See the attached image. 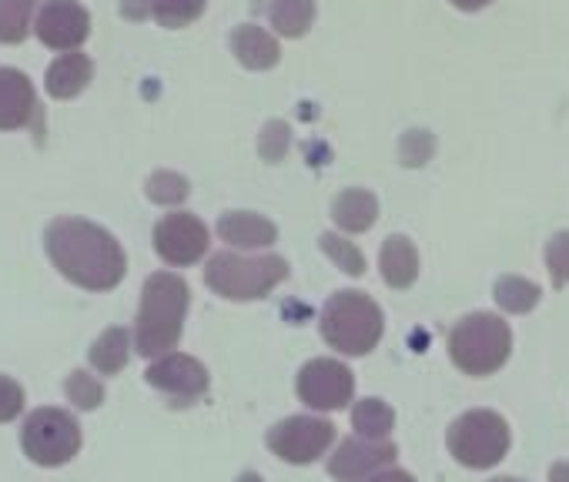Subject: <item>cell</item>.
Returning a JSON list of instances; mask_svg holds the SVG:
<instances>
[{
	"mask_svg": "<svg viewBox=\"0 0 569 482\" xmlns=\"http://www.w3.org/2000/svg\"><path fill=\"white\" fill-rule=\"evenodd\" d=\"M289 141H292V134H289V124L284 121H268L264 124V131H261V158L264 161H281L284 158V151H289Z\"/></svg>",
	"mask_w": 569,
	"mask_h": 482,
	"instance_id": "f546056e",
	"label": "cell"
},
{
	"mask_svg": "<svg viewBox=\"0 0 569 482\" xmlns=\"http://www.w3.org/2000/svg\"><path fill=\"white\" fill-rule=\"evenodd\" d=\"M352 429L362 439H389L396 429V412L382 399H362L352 405Z\"/></svg>",
	"mask_w": 569,
	"mask_h": 482,
	"instance_id": "603a6c76",
	"label": "cell"
},
{
	"mask_svg": "<svg viewBox=\"0 0 569 482\" xmlns=\"http://www.w3.org/2000/svg\"><path fill=\"white\" fill-rule=\"evenodd\" d=\"M64 392H68V399H71L78 409H84V412H91V409H98V405L104 402V385H101L94 375H88V372H71Z\"/></svg>",
	"mask_w": 569,
	"mask_h": 482,
	"instance_id": "f1b7e54d",
	"label": "cell"
},
{
	"mask_svg": "<svg viewBox=\"0 0 569 482\" xmlns=\"http://www.w3.org/2000/svg\"><path fill=\"white\" fill-rule=\"evenodd\" d=\"M376 218H379V198L366 188H346L332 201V221L349 234L369 231L376 224Z\"/></svg>",
	"mask_w": 569,
	"mask_h": 482,
	"instance_id": "ffe728a7",
	"label": "cell"
},
{
	"mask_svg": "<svg viewBox=\"0 0 569 482\" xmlns=\"http://www.w3.org/2000/svg\"><path fill=\"white\" fill-rule=\"evenodd\" d=\"M24 455L38 465H64L81 452V425L68 409H38L21 429Z\"/></svg>",
	"mask_w": 569,
	"mask_h": 482,
	"instance_id": "52a82bcc",
	"label": "cell"
},
{
	"mask_svg": "<svg viewBox=\"0 0 569 482\" xmlns=\"http://www.w3.org/2000/svg\"><path fill=\"white\" fill-rule=\"evenodd\" d=\"M432 148H436V141H432V134L429 131H412V134H406V141H402V161L406 164H426V158L432 154Z\"/></svg>",
	"mask_w": 569,
	"mask_h": 482,
	"instance_id": "1f68e13d",
	"label": "cell"
},
{
	"mask_svg": "<svg viewBox=\"0 0 569 482\" xmlns=\"http://www.w3.org/2000/svg\"><path fill=\"white\" fill-rule=\"evenodd\" d=\"M319 245H322V252L346 272V275H352V279H359V275H366V255L352 245L349 238H342V234H332V231H326L322 238H319Z\"/></svg>",
	"mask_w": 569,
	"mask_h": 482,
	"instance_id": "484cf974",
	"label": "cell"
},
{
	"mask_svg": "<svg viewBox=\"0 0 569 482\" xmlns=\"http://www.w3.org/2000/svg\"><path fill=\"white\" fill-rule=\"evenodd\" d=\"M264 442H268L271 455H278L281 462L309 465L329 452V445L336 442V425L329 419H316V415H292V419H281L278 425H271Z\"/></svg>",
	"mask_w": 569,
	"mask_h": 482,
	"instance_id": "ba28073f",
	"label": "cell"
},
{
	"mask_svg": "<svg viewBox=\"0 0 569 482\" xmlns=\"http://www.w3.org/2000/svg\"><path fill=\"white\" fill-rule=\"evenodd\" d=\"M539 299H542V289L536 282L519 279V275H506L496 282V302H499V309H506L512 315L532 312L539 305Z\"/></svg>",
	"mask_w": 569,
	"mask_h": 482,
	"instance_id": "cb8c5ba5",
	"label": "cell"
},
{
	"mask_svg": "<svg viewBox=\"0 0 569 482\" xmlns=\"http://www.w3.org/2000/svg\"><path fill=\"white\" fill-rule=\"evenodd\" d=\"M38 0H0V44H21L31 31Z\"/></svg>",
	"mask_w": 569,
	"mask_h": 482,
	"instance_id": "d4e9b609",
	"label": "cell"
},
{
	"mask_svg": "<svg viewBox=\"0 0 569 482\" xmlns=\"http://www.w3.org/2000/svg\"><path fill=\"white\" fill-rule=\"evenodd\" d=\"M218 238L228 241L231 249L254 252V249L271 245V241L278 238V228H274V221H268L254 211H228L218 218Z\"/></svg>",
	"mask_w": 569,
	"mask_h": 482,
	"instance_id": "2e32d148",
	"label": "cell"
},
{
	"mask_svg": "<svg viewBox=\"0 0 569 482\" xmlns=\"http://www.w3.org/2000/svg\"><path fill=\"white\" fill-rule=\"evenodd\" d=\"M549 482H569V462H556L549 469Z\"/></svg>",
	"mask_w": 569,
	"mask_h": 482,
	"instance_id": "e575fe53",
	"label": "cell"
},
{
	"mask_svg": "<svg viewBox=\"0 0 569 482\" xmlns=\"http://www.w3.org/2000/svg\"><path fill=\"white\" fill-rule=\"evenodd\" d=\"M289 279V262L278 255H238L218 252L204 265V285L228 302H254L264 299Z\"/></svg>",
	"mask_w": 569,
	"mask_h": 482,
	"instance_id": "277c9868",
	"label": "cell"
},
{
	"mask_svg": "<svg viewBox=\"0 0 569 482\" xmlns=\"http://www.w3.org/2000/svg\"><path fill=\"white\" fill-rule=\"evenodd\" d=\"M94 78V64L88 54L81 51H71V54H61L51 68H48V78H44V88L51 98L58 101H68V98H78Z\"/></svg>",
	"mask_w": 569,
	"mask_h": 482,
	"instance_id": "ac0fdd59",
	"label": "cell"
},
{
	"mask_svg": "<svg viewBox=\"0 0 569 482\" xmlns=\"http://www.w3.org/2000/svg\"><path fill=\"white\" fill-rule=\"evenodd\" d=\"M386 332L382 309L366 295L342 289L322 309V339L342 355H369Z\"/></svg>",
	"mask_w": 569,
	"mask_h": 482,
	"instance_id": "5b68a950",
	"label": "cell"
},
{
	"mask_svg": "<svg viewBox=\"0 0 569 482\" xmlns=\"http://www.w3.org/2000/svg\"><path fill=\"white\" fill-rule=\"evenodd\" d=\"M188 191H191V184L178 171H154L144 184V194L154 204H181L188 198Z\"/></svg>",
	"mask_w": 569,
	"mask_h": 482,
	"instance_id": "4316f807",
	"label": "cell"
},
{
	"mask_svg": "<svg viewBox=\"0 0 569 482\" xmlns=\"http://www.w3.org/2000/svg\"><path fill=\"white\" fill-rule=\"evenodd\" d=\"M489 482H522V479H516V475H499V479H489Z\"/></svg>",
	"mask_w": 569,
	"mask_h": 482,
	"instance_id": "8d00e7d4",
	"label": "cell"
},
{
	"mask_svg": "<svg viewBox=\"0 0 569 482\" xmlns=\"http://www.w3.org/2000/svg\"><path fill=\"white\" fill-rule=\"evenodd\" d=\"M238 482H261V475H258V472H241Z\"/></svg>",
	"mask_w": 569,
	"mask_h": 482,
	"instance_id": "d590c367",
	"label": "cell"
},
{
	"mask_svg": "<svg viewBox=\"0 0 569 482\" xmlns=\"http://www.w3.org/2000/svg\"><path fill=\"white\" fill-rule=\"evenodd\" d=\"M191 305L188 282L174 272H158L144 282L141 305H138V322H134V349L144 359H161L174 352L181 332H184V315Z\"/></svg>",
	"mask_w": 569,
	"mask_h": 482,
	"instance_id": "7a4b0ae2",
	"label": "cell"
},
{
	"mask_svg": "<svg viewBox=\"0 0 569 482\" xmlns=\"http://www.w3.org/2000/svg\"><path fill=\"white\" fill-rule=\"evenodd\" d=\"M546 272L552 279V289L569 285V231H556L546 241Z\"/></svg>",
	"mask_w": 569,
	"mask_h": 482,
	"instance_id": "83f0119b",
	"label": "cell"
},
{
	"mask_svg": "<svg viewBox=\"0 0 569 482\" xmlns=\"http://www.w3.org/2000/svg\"><path fill=\"white\" fill-rule=\"evenodd\" d=\"M449 4H452L456 11H466V14H472V11H482V8H489L492 0H449Z\"/></svg>",
	"mask_w": 569,
	"mask_h": 482,
	"instance_id": "836d02e7",
	"label": "cell"
},
{
	"mask_svg": "<svg viewBox=\"0 0 569 482\" xmlns=\"http://www.w3.org/2000/svg\"><path fill=\"white\" fill-rule=\"evenodd\" d=\"M21 412H24V389L11 375H0V422H14Z\"/></svg>",
	"mask_w": 569,
	"mask_h": 482,
	"instance_id": "4dcf8cb0",
	"label": "cell"
},
{
	"mask_svg": "<svg viewBox=\"0 0 569 482\" xmlns=\"http://www.w3.org/2000/svg\"><path fill=\"white\" fill-rule=\"evenodd\" d=\"M366 482H416V479L406 469H382V472L369 475Z\"/></svg>",
	"mask_w": 569,
	"mask_h": 482,
	"instance_id": "d6a6232c",
	"label": "cell"
},
{
	"mask_svg": "<svg viewBox=\"0 0 569 482\" xmlns=\"http://www.w3.org/2000/svg\"><path fill=\"white\" fill-rule=\"evenodd\" d=\"M268 21L281 38H302L316 21V0H271Z\"/></svg>",
	"mask_w": 569,
	"mask_h": 482,
	"instance_id": "44dd1931",
	"label": "cell"
},
{
	"mask_svg": "<svg viewBox=\"0 0 569 482\" xmlns=\"http://www.w3.org/2000/svg\"><path fill=\"white\" fill-rule=\"evenodd\" d=\"M144 379H148V385H154L161 395H168L171 405H191V402H198V399L208 392V385H211L208 369H204L198 359L184 355V352H168V355L154 359V362L148 365Z\"/></svg>",
	"mask_w": 569,
	"mask_h": 482,
	"instance_id": "8fae6325",
	"label": "cell"
},
{
	"mask_svg": "<svg viewBox=\"0 0 569 482\" xmlns=\"http://www.w3.org/2000/svg\"><path fill=\"white\" fill-rule=\"evenodd\" d=\"M231 54L248 71H268L281 58L278 41L264 28H254V24H241V28L231 31Z\"/></svg>",
	"mask_w": 569,
	"mask_h": 482,
	"instance_id": "e0dca14e",
	"label": "cell"
},
{
	"mask_svg": "<svg viewBox=\"0 0 569 482\" xmlns=\"http://www.w3.org/2000/svg\"><path fill=\"white\" fill-rule=\"evenodd\" d=\"M509 352H512V332L492 312H472L459 319L449 332V359L459 372L472 379H486L499 372Z\"/></svg>",
	"mask_w": 569,
	"mask_h": 482,
	"instance_id": "3957f363",
	"label": "cell"
},
{
	"mask_svg": "<svg viewBox=\"0 0 569 482\" xmlns=\"http://www.w3.org/2000/svg\"><path fill=\"white\" fill-rule=\"evenodd\" d=\"M396 455H399V449H396L392 439H362V435H356V439H346L336 449V455L329 459V472L339 482H366L369 475L389 469L396 462Z\"/></svg>",
	"mask_w": 569,
	"mask_h": 482,
	"instance_id": "7c38bea8",
	"label": "cell"
},
{
	"mask_svg": "<svg viewBox=\"0 0 569 482\" xmlns=\"http://www.w3.org/2000/svg\"><path fill=\"white\" fill-rule=\"evenodd\" d=\"M299 399L316 412H339L356 395V375L339 359H312L299 372Z\"/></svg>",
	"mask_w": 569,
	"mask_h": 482,
	"instance_id": "9c48e42d",
	"label": "cell"
},
{
	"mask_svg": "<svg viewBox=\"0 0 569 482\" xmlns=\"http://www.w3.org/2000/svg\"><path fill=\"white\" fill-rule=\"evenodd\" d=\"M208 0H121V11L128 21H148L154 18L161 28L178 31L188 28L191 21H198L204 14Z\"/></svg>",
	"mask_w": 569,
	"mask_h": 482,
	"instance_id": "9a60e30c",
	"label": "cell"
},
{
	"mask_svg": "<svg viewBox=\"0 0 569 482\" xmlns=\"http://www.w3.org/2000/svg\"><path fill=\"white\" fill-rule=\"evenodd\" d=\"M44 249L51 265L88 292H111L128 272L118 238L84 218H54L44 231Z\"/></svg>",
	"mask_w": 569,
	"mask_h": 482,
	"instance_id": "6da1fadb",
	"label": "cell"
},
{
	"mask_svg": "<svg viewBox=\"0 0 569 482\" xmlns=\"http://www.w3.org/2000/svg\"><path fill=\"white\" fill-rule=\"evenodd\" d=\"M379 269L389 289H409L419 279V252L406 234H389L382 241Z\"/></svg>",
	"mask_w": 569,
	"mask_h": 482,
	"instance_id": "d6986e66",
	"label": "cell"
},
{
	"mask_svg": "<svg viewBox=\"0 0 569 482\" xmlns=\"http://www.w3.org/2000/svg\"><path fill=\"white\" fill-rule=\"evenodd\" d=\"M34 34L51 51H74L91 34V14L78 4V0H48L44 11L38 14Z\"/></svg>",
	"mask_w": 569,
	"mask_h": 482,
	"instance_id": "4fadbf2b",
	"label": "cell"
},
{
	"mask_svg": "<svg viewBox=\"0 0 569 482\" xmlns=\"http://www.w3.org/2000/svg\"><path fill=\"white\" fill-rule=\"evenodd\" d=\"M34 84L18 68H0V131H21L34 121Z\"/></svg>",
	"mask_w": 569,
	"mask_h": 482,
	"instance_id": "5bb4252c",
	"label": "cell"
},
{
	"mask_svg": "<svg viewBox=\"0 0 569 482\" xmlns=\"http://www.w3.org/2000/svg\"><path fill=\"white\" fill-rule=\"evenodd\" d=\"M134 352V342L128 335V329H108L94 345H91V365L101 372V375H118L128 359Z\"/></svg>",
	"mask_w": 569,
	"mask_h": 482,
	"instance_id": "7402d4cb",
	"label": "cell"
},
{
	"mask_svg": "<svg viewBox=\"0 0 569 482\" xmlns=\"http://www.w3.org/2000/svg\"><path fill=\"white\" fill-rule=\"evenodd\" d=\"M449 452L466 469H492L512 445L509 422L492 409H472L449 425Z\"/></svg>",
	"mask_w": 569,
	"mask_h": 482,
	"instance_id": "8992f818",
	"label": "cell"
},
{
	"mask_svg": "<svg viewBox=\"0 0 569 482\" xmlns=\"http://www.w3.org/2000/svg\"><path fill=\"white\" fill-rule=\"evenodd\" d=\"M211 245V234L204 228V221L191 211H174V214H164L158 224H154V252L174 265V269H184V265H194L204 259Z\"/></svg>",
	"mask_w": 569,
	"mask_h": 482,
	"instance_id": "30bf717a",
	"label": "cell"
}]
</instances>
